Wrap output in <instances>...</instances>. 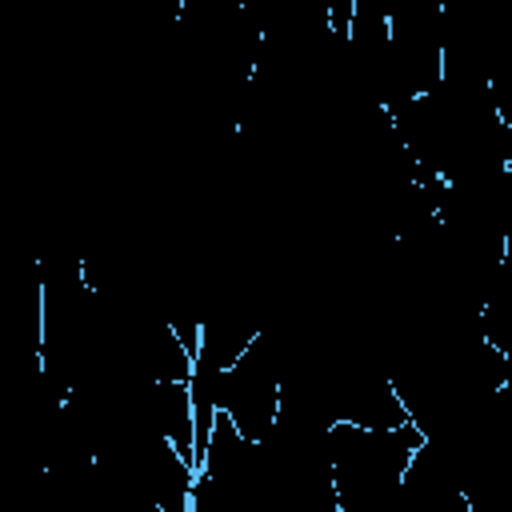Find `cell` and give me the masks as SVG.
<instances>
[{
	"instance_id": "cell-1",
	"label": "cell",
	"mask_w": 512,
	"mask_h": 512,
	"mask_svg": "<svg viewBox=\"0 0 512 512\" xmlns=\"http://www.w3.org/2000/svg\"><path fill=\"white\" fill-rule=\"evenodd\" d=\"M140 512H164V508H152V504H148V508H140Z\"/></svg>"
}]
</instances>
